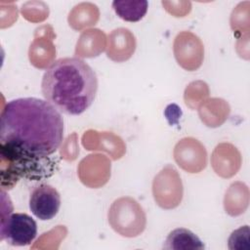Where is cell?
I'll return each instance as SVG.
<instances>
[{"label": "cell", "instance_id": "cell-1", "mask_svg": "<svg viewBox=\"0 0 250 250\" xmlns=\"http://www.w3.org/2000/svg\"><path fill=\"white\" fill-rule=\"evenodd\" d=\"M63 139V120L49 102L37 98L10 101L1 112L0 147L8 159V173L39 180L53 173L50 158Z\"/></svg>", "mask_w": 250, "mask_h": 250}, {"label": "cell", "instance_id": "cell-2", "mask_svg": "<svg viewBox=\"0 0 250 250\" xmlns=\"http://www.w3.org/2000/svg\"><path fill=\"white\" fill-rule=\"evenodd\" d=\"M42 94L59 111L78 115L93 104L98 78L94 69L79 58H62L45 71L41 82Z\"/></svg>", "mask_w": 250, "mask_h": 250}, {"label": "cell", "instance_id": "cell-3", "mask_svg": "<svg viewBox=\"0 0 250 250\" xmlns=\"http://www.w3.org/2000/svg\"><path fill=\"white\" fill-rule=\"evenodd\" d=\"M112 229L125 237H135L146 228V217L143 207L130 196L120 197L113 201L107 213Z\"/></svg>", "mask_w": 250, "mask_h": 250}, {"label": "cell", "instance_id": "cell-4", "mask_svg": "<svg viewBox=\"0 0 250 250\" xmlns=\"http://www.w3.org/2000/svg\"><path fill=\"white\" fill-rule=\"evenodd\" d=\"M0 235L12 246L29 245L37 235V225L25 213H12L2 218Z\"/></svg>", "mask_w": 250, "mask_h": 250}, {"label": "cell", "instance_id": "cell-5", "mask_svg": "<svg viewBox=\"0 0 250 250\" xmlns=\"http://www.w3.org/2000/svg\"><path fill=\"white\" fill-rule=\"evenodd\" d=\"M61 207V196L58 190L50 185L42 184L31 191L29 209L32 214L42 221L53 219Z\"/></svg>", "mask_w": 250, "mask_h": 250}, {"label": "cell", "instance_id": "cell-6", "mask_svg": "<svg viewBox=\"0 0 250 250\" xmlns=\"http://www.w3.org/2000/svg\"><path fill=\"white\" fill-rule=\"evenodd\" d=\"M174 54L178 63L185 68L188 54L189 57L190 71L197 69L203 60V45L200 39L191 32L184 31L179 33L174 41Z\"/></svg>", "mask_w": 250, "mask_h": 250}, {"label": "cell", "instance_id": "cell-7", "mask_svg": "<svg viewBox=\"0 0 250 250\" xmlns=\"http://www.w3.org/2000/svg\"><path fill=\"white\" fill-rule=\"evenodd\" d=\"M181 179L179 177V174L177 172V170L173 167V166H166L165 168H163L159 174L157 176H155L154 181L160 183L161 185L165 186L166 188L164 189H160V190H156V191H152L153 193V197L155 199L156 202H158L164 193L169 194V203H170V209L177 207L183 197V188H170L171 185L173 183H175L177 180Z\"/></svg>", "mask_w": 250, "mask_h": 250}, {"label": "cell", "instance_id": "cell-8", "mask_svg": "<svg viewBox=\"0 0 250 250\" xmlns=\"http://www.w3.org/2000/svg\"><path fill=\"white\" fill-rule=\"evenodd\" d=\"M205 246L200 238L184 228L173 229L163 244V249L168 250H203Z\"/></svg>", "mask_w": 250, "mask_h": 250}, {"label": "cell", "instance_id": "cell-9", "mask_svg": "<svg viewBox=\"0 0 250 250\" xmlns=\"http://www.w3.org/2000/svg\"><path fill=\"white\" fill-rule=\"evenodd\" d=\"M179 144L185 148L187 152L189 153L188 157L178 162V165L189 172V173H197L201 171L206 166V159L195 157L192 155H207L205 147L197 141L192 138H185L179 142Z\"/></svg>", "mask_w": 250, "mask_h": 250}, {"label": "cell", "instance_id": "cell-10", "mask_svg": "<svg viewBox=\"0 0 250 250\" xmlns=\"http://www.w3.org/2000/svg\"><path fill=\"white\" fill-rule=\"evenodd\" d=\"M112 7L117 16L126 21H139L147 12L148 2L146 0L141 1H119L112 2Z\"/></svg>", "mask_w": 250, "mask_h": 250}, {"label": "cell", "instance_id": "cell-11", "mask_svg": "<svg viewBox=\"0 0 250 250\" xmlns=\"http://www.w3.org/2000/svg\"><path fill=\"white\" fill-rule=\"evenodd\" d=\"M229 249L230 250H249L250 249V229L243 226L233 230L229 237Z\"/></svg>", "mask_w": 250, "mask_h": 250}]
</instances>
